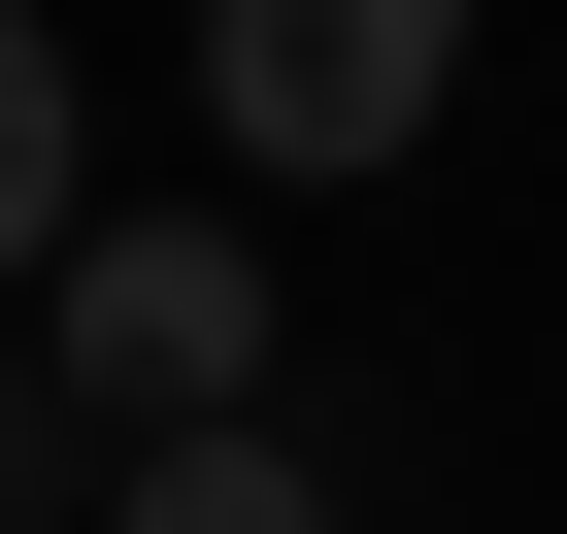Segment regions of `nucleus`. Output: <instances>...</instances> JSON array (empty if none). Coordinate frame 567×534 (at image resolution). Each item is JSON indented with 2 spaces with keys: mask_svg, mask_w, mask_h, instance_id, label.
I'll return each mask as SVG.
<instances>
[{
  "mask_svg": "<svg viewBox=\"0 0 567 534\" xmlns=\"http://www.w3.org/2000/svg\"><path fill=\"white\" fill-rule=\"evenodd\" d=\"M101 201V134H68V34H34V0H0V301H34V234Z\"/></svg>",
  "mask_w": 567,
  "mask_h": 534,
  "instance_id": "obj_4",
  "label": "nucleus"
},
{
  "mask_svg": "<svg viewBox=\"0 0 567 534\" xmlns=\"http://www.w3.org/2000/svg\"><path fill=\"white\" fill-rule=\"evenodd\" d=\"M467 68V0H200V134L234 167H401Z\"/></svg>",
  "mask_w": 567,
  "mask_h": 534,
  "instance_id": "obj_2",
  "label": "nucleus"
},
{
  "mask_svg": "<svg viewBox=\"0 0 567 534\" xmlns=\"http://www.w3.org/2000/svg\"><path fill=\"white\" fill-rule=\"evenodd\" d=\"M101 501V434H68V368H0V534H68Z\"/></svg>",
  "mask_w": 567,
  "mask_h": 534,
  "instance_id": "obj_5",
  "label": "nucleus"
},
{
  "mask_svg": "<svg viewBox=\"0 0 567 534\" xmlns=\"http://www.w3.org/2000/svg\"><path fill=\"white\" fill-rule=\"evenodd\" d=\"M34 368H68V434H200V401H267V234H34Z\"/></svg>",
  "mask_w": 567,
  "mask_h": 534,
  "instance_id": "obj_1",
  "label": "nucleus"
},
{
  "mask_svg": "<svg viewBox=\"0 0 567 534\" xmlns=\"http://www.w3.org/2000/svg\"><path fill=\"white\" fill-rule=\"evenodd\" d=\"M68 534H334V468L267 434V401H200V434H101V501Z\"/></svg>",
  "mask_w": 567,
  "mask_h": 534,
  "instance_id": "obj_3",
  "label": "nucleus"
}]
</instances>
